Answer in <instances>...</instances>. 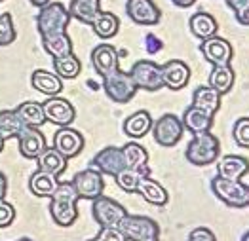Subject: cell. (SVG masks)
I'll return each instance as SVG.
<instances>
[{"label": "cell", "mask_w": 249, "mask_h": 241, "mask_svg": "<svg viewBox=\"0 0 249 241\" xmlns=\"http://www.w3.org/2000/svg\"><path fill=\"white\" fill-rule=\"evenodd\" d=\"M18 241H33V240H29V238H21V240H18Z\"/></svg>", "instance_id": "cell-50"}, {"label": "cell", "mask_w": 249, "mask_h": 241, "mask_svg": "<svg viewBox=\"0 0 249 241\" xmlns=\"http://www.w3.org/2000/svg\"><path fill=\"white\" fill-rule=\"evenodd\" d=\"M118 228L127 241H160V226L150 217L127 213L120 221Z\"/></svg>", "instance_id": "cell-4"}, {"label": "cell", "mask_w": 249, "mask_h": 241, "mask_svg": "<svg viewBox=\"0 0 249 241\" xmlns=\"http://www.w3.org/2000/svg\"><path fill=\"white\" fill-rule=\"evenodd\" d=\"M150 131H152L154 141L158 142L160 146L171 148V146H175L177 142L181 141L185 127H183L181 118H177L175 114H164L156 121H152V129Z\"/></svg>", "instance_id": "cell-8"}, {"label": "cell", "mask_w": 249, "mask_h": 241, "mask_svg": "<svg viewBox=\"0 0 249 241\" xmlns=\"http://www.w3.org/2000/svg\"><path fill=\"white\" fill-rule=\"evenodd\" d=\"M246 2H249V0H227V4H229L232 10L240 8V6H242V4H246Z\"/></svg>", "instance_id": "cell-46"}, {"label": "cell", "mask_w": 249, "mask_h": 241, "mask_svg": "<svg viewBox=\"0 0 249 241\" xmlns=\"http://www.w3.org/2000/svg\"><path fill=\"white\" fill-rule=\"evenodd\" d=\"M29 2H31L33 6H36V8H44V6H46V4H50L52 0H29Z\"/></svg>", "instance_id": "cell-47"}, {"label": "cell", "mask_w": 249, "mask_h": 241, "mask_svg": "<svg viewBox=\"0 0 249 241\" xmlns=\"http://www.w3.org/2000/svg\"><path fill=\"white\" fill-rule=\"evenodd\" d=\"M86 241H95V240H86Z\"/></svg>", "instance_id": "cell-52"}, {"label": "cell", "mask_w": 249, "mask_h": 241, "mask_svg": "<svg viewBox=\"0 0 249 241\" xmlns=\"http://www.w3.org/2000/svg\"><path fill=\"white\" fill-rule=\"evenodd\" d=\"M234 16H236V21L244 27H249V2L242 4L240 8L234 10Z\"/></svg>", "instance_id": "cell-43"}, {"label": "cell", "mask_w": 249, "mask_h": 241, "mask_svg": "<svg viewBox=\"0 0 249 241\" xmlns=\"http://www.w3.org/2000/svg\"><path fill=\"white\" fill-rule=\"evenodd\" d=\"M129 76L133 84L137 86V89H145V91H158L164 87L162 84V70H160V65L154 63L150 59H141L137 61L131 70H129Z\"/></svg>", "instance_id": "cell-7"}, {"label": "cell", "mask_w": 249, "mask_h": 241, "mask_svg": "<svg viewBox=\"0 0 249 241\" xmlns=\"http://www.w3.org/2000/svg\"><path fill=\"white\" fill-rule=\"evenodd\" d=\"M122 154H124L125 167L129 169H135L139 173H143L145 177L150 175V169H148V152L145 150V146H141L139 142H127L122 146Z\"/></svg>", "instance_id": "cell-22"}, {"label": "cell", "mask_w": 249, "mask_h": 241, "mask_svg": "<svg viewBox=\"0 0 249 241\" xmlns=\"http://www.w3.org/2000/svg\"><path fill=\"white\" fill-rule=\"evenodd\" d=\"M125 14L135 25H143V27H152L160 23L162 17L158 6L152 0H127Z\"/></svg>", "instance_id": "cell-14"}, {"label": "cell", "mask_w": 249, "mask_h": 241, "mask_svg": "<svg viewBox=\"0 0 249 241\" xmlns=\"http://www.w3.org/2000/svg\"><path fill=\"white\" fill-rule=\"evenodd\" d=\"M78 194L72 186V182H59L53 196L50 198V215L52 221L61 228L72 226L78 219Z\"/></svg>", "instance_id": "cell-1"}, {"label": "cell", "mask_w": 249, "mask_h": 241, "mask_svg": "<svg viewBox=\"0 0 249 241\" xmlns=\"http://www.w3.org/2000/svg\"><path fill=\"white\" fill-rule=\"evenodd\" d=\"M137 194H141L143 200L152 203V205H156V207H164L167 200H169L166 188L160 182L150 179V175L148 177H141V181L137 184Z\"/></svg>", "instance_id": "cell-24"}, {"label": "cell", "mask_w": 249, "mask_h": 241, "mask_svg": "<svg viewBox=\"0 0 249 241\" xmlns=\"http://www.w3.org/2000/svg\"><path fill=\"white\" fill-rule=\"evenodd\" d=\"M16 221V207L6 200H0V228H8Z\"/></svg>", "instance_id": "cell-39"}, {"label": "cell", "mask_w": 249, "mask_h": 241, "mask_svg": "<svg viewBox=\"0 0 249 241\" xmlns=\"http://www.w3.org/2000/svg\"><path fill=\"white\" fill-rule=\"evenodd\" d=\"M4 142H6V141H4V139H2V137H0V152H2V150H4Z\"/></svg>", "instance_id": "cell-49"}, {"label": "cell", "mask_w": 249, "mask_h": 241, "mask_svg": "<svg viewBox=\"0 0 249 241\" xmlns=\"http://www.w3.org/2000/svg\"><path fill=\"white\" fill-rule=\"evenodd\" d=\"M91 167L97 169L101 175L116 177L122 169H125L122 148H118V146H107L103 150H99L93 156V160H91Z\"/></svg>", "instance_id": "cell-12"}, {"label": "cell", "mask_w": 249, "mask_h": 241, "mask_svg": "<svg viewBox=\"0 0 249 241\" xmlns=\"http://www.w3.org/2000/svg\"><path fill=\"white\" fill-rule=\"evenodd\" d=\"M183 127L190 131L192 135L196 133H206V131H211V125H213V114H209L206 110L198 108V106H188L183 114Z\"/></svg>", "instance_id": "cell-21"}, {"label": "cell", "mask_w": 249, "mask_h": 241, "mask_svg": "<svg viewBox=\"0 0 249 241\" xmlns=\"http://www.w3.org/2000/svg\"><path fill=\"white\" fill-rule=\"evenodd\" d=\"M152 129V116L146 110H137L124 121V133L131 139H141Z\"/></svg>", "instance_id": "cell-25"}, {"label": "cell", "mask_w": 249, "mask_h": 241, "mask_svg": "<svg viewBox=\"0 0 249 241\" xmlns=\"http://www.w3.org/2000/svg\"><path fill=\"white\" fill-rule=\"evenodd\" d=\"M71 23V14L61 2H50L44 8H40L36 16V29L40 36L59 34L67 33V27Z\"/></svg>", "instance_id": "cell-3"}, {"label": "cell", "mask_w": 249, "mask_h": 241, "mask_svg": "<svg viewBox=\"0 0 249 241\" xmlns=\"http://www.w3.org/2000/svg\"><path fill=\"white\" fill-rule=\"evenodd\" d=\"M162 70V84L164 87H169L173 91L187 87V84L190 82V69L185 61L181 59H171L167 61L166 65L160 67Z\"/></svg>", "instance_id": "cell-17"}, {"label": "cell", "mask_w": 249, "mask_h": 241, "mask_svg": "<svg viewBox=\"0 0 249 241\" xmlns=\"http://www.w3.org/2000/svg\"><path fill=\"white\" fill-rule=\"evenodd\" d=\"M188 241H217V238H215V234H213L209 228L200 226V228H194V230L190 232Z\"/></svg>", "instance_id": "cell-41"}, {"label": "cell", "mask_w": 249, "mask_h": 241, "mask_svg": "<svg viewBox=\"0 0 249 241\" xmlns=\"http://www.w3.org/2000/svg\"><path fill=\"white\" fill-rule=\"evenodd\" d=\"M103 89L105 93H107V97L112 103H118V104L129 103L135 97V93H137V86L133 84L129 72H124L120 69L110 72L108 76H105Z\"/></svg>", "instance_id": "cell-6"}, {"label": "cell", "mask_w": 249, "mask_h": 241, "mask_svg": "<svg viewBox=\"0 0 249 241\" xmlns=\"http://www.w3.org/2000/svg\"><path fill=\"white\" fill-rule=\"evenodd\" d=\"M53 70L61 80H72L80 74L82 63L74 53H69L65 57H55L53 59Z\"/></svg>", "instance_id": "cell-35"}, {"label": "cell", "mask_w": 249, "mask_h": 241, "mask_svg": "<svg viewBox=\"0 0 249 241\" xmlns=\"http://www.w3.org/2000/svg\"><path fill=\"white\" fill-rule=\"evenodd\" d=\"M42 108H44L46 121H52V123H55L59 127L71 125L74 121V118H76V110H74L72 103L63 99L59 95L48 97V99L42 103Z\"/></svg>", "instance_id": "cell-11"}, {"label": "cell", "mask_w": 249, "mask_h": 241, "mask_svg": "<svg viewBox=\"0 0 249 241\" xmlns=\"http://www.w3.org/2000/svg\"><path fill=\"white\" fill-rule=\"evenodd\" d=\"M57 177L55 175H52V173H46V171H35L33 175H31V179H29V188H31V192L35 194V196H38V198H52L53 196V192H55V188H57Z\"/></svg>", "instance_id": "cell-27"}, {"label": "cell", "mask_w": 249, "mask_h": 241, "mask_svg": "<svg viewBox=\"0 0 249 241\" xmlns=\"http://www.w3.org/2000/svg\"><path fill=\"white\" fill-rule=\"evenodd\" d=\"M67 161L69 160L63 154H59L53 146L52 148L46 146L40 154H38V158H36V165H38V169H42V171L59 177L61 173H65V169H67Z\"/></svg>", "instance_id": "cell-28"}, {"label": "cell", "mask_w": 249, "mask_h": 241, "mask_svg": "<svg viewBox=\"0 0 249 241\" xmlns=\"http://www.w3.org/2000/svg\"><path fill=\"white\" fill-rule=\"evenodd\" d=\"M249 171V160L244 156L227 154L217 161V175L229 181H240Z\"/></svg>", "instance_id": "cell-19"}, {"label": "cell", "mask_w": 249, "mask_h": 241, "mask_svg": "<svg viewBox=\"0 0 249 241\" xmlns=\"http://www.w3.org/2000/svg\"><path fill=\"white\" fill-rule=\"evenodd\" d=\"M219 154H221V142L219 139L213 135V133H196L187 146V152H185V158H187L192 165H209V163H215L219 160Z\"/></svg>", "instance_id": "cell-2"}, {"label": "cell", "mask_w": 249, "mask_h": 241, "mask_svg": "<svg viewBox=\"0 0 249 241\" xmlns=\"http://www.w3.org/2000/svg\"><path fill=\"white\" fill-rule=\"evenodd\" d=\"M53 148L63 154L67 160L71 158H76L80 152L84 150V137L80 131L65 125V127H59L53 135Z\"/></svg>", "instance_id": "cell-13"}, {"label": "cell", "mask_w": 249, "mask_h": 241, "mask_svg": "<svg viewBox=\"0 0 249 241\" xmlns=\"http://www.w3.org/2000/svg\"><path fill=\"white\" fill-rule=\"evenodd\" d=\"M188 27H190V33L198 38V40H206V38H211L217 34V19L208 14V12H196L190 16V21H188Z\"/></svg>", "instance_id": "cell-23"}, {"label": "cell", "mask_w": 249, "mask_h": 241, "mask_svg": "<svg viewBox=\"0 0 249 241\" xmlns=\"http://www.w3.org/2000/svg\"><path fill=\"white\" fill-rule=\"evenodd\" d=\"M248 205H249V186H248Z\"/></svg>", "instance_id": "cell-51"}, {"label": "cell", "mask_w": 249, "mask_h": 241, "mask_svg": "<svg viewBox=\"0 0 249 241\" xmlns=\"http://www.w3.org/2000/svg\"><path fill=\"white\" fill-rule=\"evenodd\" d=\"M71 182H72V186H74V190L78 194V200H95L97 196L103 194L105 190L103 175L93 167L78 171Z\"/></svg>", "instance_id": "cell-10"}, {"label": "cell", "mask_w": 249, "mask_h": 241, "mask_svg": "<svg viewBox=\"0 0 249 241\" xmlns=\"http://www.w3.org/2000/svg\"><path fill=\"white\" fill-rule=\"evenodd\" d=\"M0 2H4V0H0Z\"/></svg>", "instance_id": "cell-53"}, {"label": "cell", "mask_w": 249, "mask_h": 241, "mask_svg": "<svg viewBox=\"0 0 249 241\" xmlns=\"http://www.w3.org/2000/svg\"><path fill=\"white\" fill-rule=\"evenodd\" d=\"M171 2H173L175 6H179V8H190L196 0H171Z\"/></svg>", "instance_id": "cell-45"}, {"label": "cell", "mask_w": 249, "mask_h": 241, "mask_svg": "<svg viewBox=\"0 0 249 241\" xmlns=\"http://www.w3.org/2000/svg\"><path fill=\"white\" fill-rule=\"evenodd\" d=\"M91 205V215L95 222L101 226V228H114L118 226L120 221L127 215V211L124 209V205H120L116 200L112 198H107V196H97Z\"/></svg>", "instance_id": "cell-9"}, {"label": "cell", "mask_w": 249, "mask_h": 241, "mask_svg": "<svg viewBox=\"0 0 249 241\" xmlns=\"http://www.w3.org/2000/svg\"><path fill=\"white\" fill-rule=\"evenodd\" d=\"M99 12H101V0H71L69 6L71 17H74L84 25H91Z\"/></svg>", "instance_id": "cell-26"}, {"label": "cell", "mask_w": 249, "mask_h": 241, "mask_svg": "<svg viewBox=\"0 0 249 241\" xmlns=\"http://www.w3.org/2000/svg\"><path fill=\"white\" fill-rule=\"evenodd\" d=\"M31 86L46 97H53L59 95L63 89V80L55 72H48L44 69H36L31 76Z\"/></svg>", "instance_id": "cell-20"}, {"label": "cell", "mask_w": 249, "mask_h": 241, "mask_svg": "<svg viewBox=\"0 0 249 241\" xmlns=\"http://www.w3.org/2000/svg\"><path fill=\"white\" fill-rule=\"evenodd\" d=\"M192 106H198L209 114H215L221 108V93L211 86H200L192 93Z\"/></svg>", "instance_id": "cell-30"}, {"label": "cell", "mask_w": 249, "mask_h": 241, "mask_svg": "<svg viewBox=\"0 0 249 241\" xmlns=\"http://www.w3.org/2000/svg\"><path fill=\"white\" fill-rule=\"evenodd\" d=\"M18 144H19V152L23 158L29 160H36L38 154L48 146L46 144V137L38 127H29L25 125L23 131L18 135Z\"/></svg>", "instance_id": "cell-18"}, {"label": "cell", "mask_w": 249, "mask_h": 241, "mask_svg": "<svg viewBox=\"0 0 249 241\" xmlns=\"http://www.w3.org/2000/svg\"><path fill=\"white\" fill-rule=\"evenodd\" d=\"M242 241H249V230L244 234V236H242Z\"/></svg>", "instance_id": "cell-48"}, {"label": "cell", "mask_w": 249, "mask_h": 241, "mask_svg": "<svg viewBox=\"0 0 249 241\" xmlns=\"http://www.w3.org/2000/svg\"><path fill=\"white\" fill-rule=\"evenodd\" d=\"M18 38L12 14H0V46H10Z\"/></svg>", "instance_id": "cell-37"}, {"label": "cell", "mask_w": 249, "mask_h": 241, "mask_svg": "<svg viewBox=\"0 0 249 241\" xmlns=\"http://www.w3.org/2000/svg\"><path fill=\"white\" fill-rule=\"evenodd\" d=\"M236 82V72L232 70L230 65H213L211 72H209L208 86H211L213 89H217L221 95L229 93Z\"/></svg>", "instance_id": "cell-29"}, {"label": "cell", "mask_w": 249, "mask_h": 241, "mask_svg": "<svg viewBox=\"0 0 249 241\" xmlns=\"http://www.w3.org/2000/svg\"><path fill=\"white\" fill-rule=\"evenodd\" d=\"M200 52L206 57V61H209L211 65H230V61L234 57V50H232L230 42L217 36V34L211 36V38L202 40Z\"/></svg>", "instance_id": "cell-15"}, {"label": "cell", "mask_w": 249, "mask_h": 241, "mask_svg": "<svg viewBox=\"0 0 249 241\" xmlns=\"http://www.w3.org/2000/svg\"><path fill=\"white\" fill-rule=\"evenodd\" d=\"M162 48H164L162 40H160L158 36H154L152 33L145 36V50L148 52V53H156V52H160Z\"/></svg>", "instance_id": "cell-42"}, {"label": "cell", "mask_w": 249, "mask_h": 241, "mask_svg": "<svg viewBox=\"0 0 249 241\" xmlns=\"http://www.w3.org/2000/svg\"><path fill=\"white\" fill-rule=\"evenodd\" d=\"M42 46L46 50L48 55L55 57H65L69 53H72V40L67 33L59 34H50V36H42Z\"/></svg>", "instance_id": "cell-32"}, {"label": "cell", "mask_w": 249, "mask_h": 241, "mask_svg": "<svg viewBox=\"0 0 249 241\" xmlns=\"http://www.w3.org/2000/svg\"><path fill=\"white\" fill-rule=\"evenodd\" d=\"M232 137L238 146L242 148H249V118L244 116V118H238L234 127H232Z\"/></svg>", "instance_id": "cell-38"}, {"label": "cell", "mask_w": 249, "mask_h": 241, "mask_svg": "<svg viewBox=\"0 0 249 241\" xmlns=\"http://www.w3.org/2000/svg\"><path fill=\"white\" fill-rule=\"evenodd\" d=\"M95 241H127V240H125L124 234L120 232V228L114 226V228H101Z\"/></svg>", "instance_id": "cell-40"}, {"label": "cell", "mask_w": 249, "mask_h": 241, "mask_svg": "<svg viewBox=\"0 0 249 241\" xmlns=\"http://www.w3.org/2000/svg\"><path fill=\"white\" fill-rule=\"evenodd\" d=\"M91 65H93L95 72L101 78L108 76L114 70H118L120 69V57H118L116 48L110 46V44H99V46H95L93 52H91Z\"/></svg>", "instance_id": "cell-16"}, {"label": "cell", "mask_w": 249, "mask_h": 241, "mask_svg": "<svg viewBox=\"0 0 249 241\" xmlns=\"http://www.w3.org/2000/svg\"><path fill=\"white\" fill-rule=\"evenodd\" d=\"M6 192H8V179H6V175L0 171V200L6 198Z\"/></svg>", "instance_id": "cell-44"}, {"label": "cell", "mask_w": 249, "mask_h": 241, "mask_svg": "<svg viewBox=\"0 0 249 241\" xmlns=\"http://www.w3.org/2000/svg\"><path fill=\"white\" fill-rule=\"evenodd\" d=\"M16 112L19 114V118L23 120L25 125L29 127H40L46 123V116H44V108H42V103L36 101H25L18 104Z\"/></svg>", "instance_id": "cell-33"}, {"label": "cell", "mask_w": 249, "mask_h": 241, "mask_svg": "<svg viewBox=\"0 0 249 241\" xmlns=\"http://www.w3.org/2000/svg\"><path fill=\"white\" fill-rule=\"evenodd\" d=\"M23 127H25V123L16 110H0V137L4 141L18 139Z\"/></svg>", "instance_id": "cell-34"}, {"label": "cell", "mask_w": 249, "mask_h": 241, "mask_svg": "<svg viewBox=\"0 0 249 241\" xmlns=\"http://www.w3.org/2000/svg\"><path fill=\"white\" fill-rule=\"evenodd\" d=\"M141 177H145V175L139 173V171H135V169L125 167V169H122V171L114 177V181H116L120 190H124L127 194H133V192H137V184L141 181Z\"/></svg>", "instance_id": "cell-36"}, {"label": "cell", "mask_w": 249, "mask_h": 241, "mask_svg": "<svg viewBox=\"0 0 249 241\" xmlns=\"http://www.w3.org/2000/svg\"><path fill=\"white\" fill-rule=\"evenodd\" d=\"M211 190L217 200L232 209L248 207V186L242 181H229L217 175L215 179H211Z\"/></svg>", "instance_id": "cell-5"}, {"label": "cell", "mask_w": 249, "mask_h": 241, "mask_svg": "<svg viewBox=\"0 0 249 241\" xmlns=\"http://www.w3.org/2000/svg\"><path fill=\"white\" fill-rule=\"evenodd\" d=\"M93 29V33L101 38V40H108V38H114L120 31V19L118 16L110 14V12H99L97 17L93 19V23L89 25Z\"/></svg>", "instance_id": "cell-31"}]
</instances>
